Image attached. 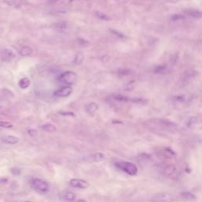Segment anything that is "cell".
Wrapping results in <instances>:
<instances>
[{
	"mask_svg": "<svg viewBox=\"0 0 202 202\" xmlns=\"http://www.w3.org/2000/svg\"><path fill=\"white\" fill-rule=\"evenodd\" d=\"M115 166L118 168V169L122 170V171L128 174L129 175H136L137 173V167L133 163L130 162H127V161H119L115 163Z\"/></svg>",
	"mask_w": 202,
	"mask_h": 202,
	"instance_id": "cell-1",
	"label": "cell"
},
{
	"mask_svg": "<svg viewBox=\"0 0 202 202\" xmlns=\"http://www.w3.org/2000/svg\"><path fill=\"white\" fill-rule=\"evenodd\" d=\"M77 75L73 71H66L60 74L59 77V80L60 82L66 85H73L77 81Z\"/></svg>",
	"mask_w": 202,
	"mask_h": 202,
	"instance_id": "cell-2",
	"label": "cell"
},
{
	"mask_svg": "<svg viewBox=\"0 0 202 202\" xmlns=\"http://www.w3.org/2000/svg\"><path fill=\"white\" fill-rule=\"evenodd\" d=\"M32 186L36 190L42 193L48 192V189H49V186H48V183L45 181L39 179H33L32 180Z\"/></svg>",
	"mask_w": 202,
	"mask_h": 202,
	"instance_id": "cell-3",
	"label": "cell"
},
{
	"mask_svg": "<svg viewBox=\"0 0 202 202\" xmlns=\"http://www.w3.org/2000/svg\"><path fill=\"white\" fill-rule=\"evenodd\" d=\"M70 185L74 188H78V189H87L89 186V183L87 181L83 179H73L70 181Z\"/></svg>",
	"mask_w": 202,
	"mask_h": 202,
	"instance_id": "cell-4",
	"label": "cell"
},
{
	"mask_svg": "<svg viewBox=\"0 0 202 202\" xmlns=\"http://www.w3.org/2000/svg\"><path fill=\"white\" fill-rule=\"evenodd\" d=\"M73 92V89L71 86L70 85H66L64 86V87L61 88L59 90L55 91L54 92V96L58 97H66L69 96Z\"/></svg>",
	"mask_w": 202,
	"mask_h": 202,
	"instance_id": "cell-5",
	"label": "cell"
},
{
	"mask_svg": "<svg viewBox=\"0 0 202 202\" xmlns=\"http://www.w3.org/2000/svg\"><path fill=\"white\" fill-rule=\"evenodd\" d=\"M16 57V54L10 49H4L2 52V59L4 61H11Z\"/></svg>",
	"mask_w": 202,
	"mask_h": 202,
	"instance_id": "cell-6",
	"label": "cell"
},
{
	"mask_svg": "<svg viewBox=\"0 0 202 202\" xmlns=\"http://www.w3.org/2000/svg\"><path fill=\"white\" fill-rule=\"evenodd\" d=\"M2 141L6 144H9V145H15L19 141V138L13 136V135H7L2 138Z\"/></svg>",
	"mask_w": 202,
	"mask_h": 202,
	"instance_id": "cell-7",
	"label": "cell"
},
{
	"mask_svg": "<svg viewBox=\"0 0 202 202\" xmlns=\"http://www.w3.org/2000/svg\"><path fill=\"white\" fill-rule=\"evenodd\" d=\"M185 13L188 16H190L194 18H202V11L198 10H194V9H189V10H185Z\"/></svg>",
	"mask_w": 202,
	"mask_h": 202,
	"instance_id": "cell-8",
	"label": "cell"
},
{
	"mask_svg": "<svg viewBox=\"0 0 202 202\" xmlns=\"http://www.w3.org/2000/svg\"><path fill=\"white\" fill-rule=\"evenodd\" d=\"M99 108L98 104H96V103L92 102L88 104L87 105L85 106V111L87 113H89V115H93Z\"/></svg>",
	"mask_w": 202,
	"mask_h": 202,
	"instance_id": "cell-9",
	"label": "cell"
},
{
	"mask_svg": "<svg viewBox=\"0 0 202 202\" xmlns=\"http://www.w3.org/2000/svg\"><path fill=\"white\" fill-rule=\"evenodd\" d=\"M52 26L53 28H54L55 30H57V31L62 32V31H64V30H66V28H68V24L65 22H57V23L54 24Z\"/></svg>",
	"mask_w": 202,
	"mask_h": 202,
	"instance_id": "cell-10",
	"label": "cell"
},
{
	"mask_svg": "<svg viewBox=\"0 0 202 202\" xmlns=\"http://www.w3.org/2000/svg\"><path fill=\"white\" fill-rule=\"evenodd\" d=\"M30 83H31V81H30L29 78H28V77H23V78L20 79V80L18 81V85H19V87L21 89H25L29 87Z\"/></svg>",
	"mask_w": 202,
	"mask_h": 202,
	"instance_id": "cell-11",
	"label": "cell"
},
{
	"mask_svg": "<svg viewBox=\"0 0 202 202\" xmlns=\"http://www.w3.org/2000/svg\"><path fill=\"white\" fill-rule=\"evenodd\" d=\"M182 197H183L185 200L189 202H193L194 201V200H196L195 195H194V194H192L191 192H188V191L182 193Z\"/></svg>",
	"mask_w": 202,
	"mask_h": 202,
	"instance_id": "cell-12",
	"label": "cell"
},
{
	"mask_svg": "<svg viewBox=\"0 0 202 202\" xmlns=\"http://www.w3.org/2000/svg\"><path fill=\"white\" fill-rule=\"evenodd\" d=\"M33 48L31 47L25 46L23 48H22V49L20 50L19 54L22 56H28L30 54H33Z\"/></svg>",
	"mask_w": 202,
	"mask_h": 202,
	"instance_id": "cell-13",
	"label": "cell"
},
{
	"mask_svg": "<svg viewBox=\"0 0 202 202\" xmlns=\"http://www.w3.org/2000/svg\"><path fill=\"white\" fill-rule=\"evenodd\" d=\"M104 159H105V155L102 153H96L92 155V160L94 162L99 163V162L104 161Z\"/></svg>",
	"mask_w": 202,
	"mask_h": 202,
	"instance_id": "cell-14",
	"label": "cell"
},
{
	"mask_svg": "<svg viewBox=\"0 0 202 202\" xmlns=\"http://www.w3.org/2000/svg\"><path fill=\"white\" fill-rule=\"evenodd\" d=\"M175 171H176V168H174L173 165H168V166L165 167V168H163V172H164V174L168 176L173 175V174L175 173Z\"/></svg>",
	"mask_w": 202,
	"mask_h": 202,
	"instance_id": "cell-15",
	"label": "cell"
},
{
	"mask_svg": "<svg viewBox=\"0 0 202 202\" xmlns=\"http://www.w3.org/2000/svg\"><path fill=\"white\" fill-rule=\"evenodd\" d=\"M41 128L46 132H54L56 131V130H57L55 126H54L53 124H51V123L44 124V125L41 127Z\"/></svg>",
	"mask_w": 202,
	"mask_h": 202,
	"instance_id": "cell-16",
	"label": "cell"
},
{
	"mask_svg": "<svg viewBox=\"0 0 202 202\" xmlns=\"http://www.w3.org/2000/svg\"><path fill=\"white\" fill-rule=\"evenodd\" d=\"M85 59V55L83 53L78 52L76 54L75 58H74V63L77 65H80L83 63Z\"/></svg>",
	"mask_w": 202,
	"mask_h": 202,
	"instance_id": "cell-17",
	"label": "cell"
},
{
	"mask_svg": "<svg viewBox=\"0 0 202 202\" xmlns=\"http://www.w3.org/2000/svg\"><path fill=\"white\" fill-rule=\"evenodd\" d=\"M96 15L97 18H99L101 20H104V21H110V20L111 19L110 16H108V15L106 14V13H101V12L100 11L96 12Z\"/></svg>",
	"mask_w": 202,
	"mask_h": 202,
	"instance_id": "cell-18",
	"label": "cell"
},
{
	"mask_svg": "<svg viewBox=\"0 0 202 202\" xmlns=\"http://www.w3.org/2000/svg\"><path fill=\"white\" fill-rule=\"evenodd\" d=\"M113 98L115 99V100H118V101H122V102H127V101H130V100L129 97L125 96L122 95H119V94H118V95H114Z\"/></svg>",
	"mask_w": 202,
	"mask_h": 202,
	"instance_id": "cell-19",
	"label": "cell"
},
{
	"mask_svg": "<svg viewBox=\"0 0 202 202\" xmlns=\"http://www.w3.org/2000/svg\"><path fill=\"white\" fill-rule=\"evenodd\" d=\"M76 195L75 194H74L73 192H66L64 194V199L68 201H73L75 199Z\"/></svg>",
	"mask_w": 202,
	"mask_h": 202,
	"instance_id": "cell-20",
	"label": "cell"
},
{
	"mask_svg": "<svg viewBox=\"0 0 202 202\" xmlns=\"http://www.w3.org/2000/svg\"><path fill=\"white\" fill-rule=\"evenodd\" d=\"M0 127L3 128H11L13 127V124L10 122H6V121H0Z\"/></svg>",
	"mask_w": 202,
	"mask_h": 202,
	"instance_id": "cell-21",
	"label": "cell"
},
{
	"mask_svg": "<svg viewBox=\"0 0 202 202\" xmlns=\"http://www.w3.org/2000/svg\"><path fill=\"white\" fill-rule=\"evenodd\" d=\"M77 40H78V43H79V44L80 45V46L87 47V46H89V44H90L89 41H87V40H85V39H80H80H78Z\"/></svg>",
	"mask_w": 202,
	"mask_h": 202,
	"instance_id": "cell-22",
	"label": "cell"
},
{
	"mask_svg": "<svg viewBox=\"0 0 202 202\" xmlns=\"http://www.w3.org/2000/svg\"><path fill=\"white\" fill-rule=\"evenodd\" d=\"M28 134L29 135V136L34 137L37 136L38 132H37V130H35V129H29V130H28Z\"/></svg>",
	"mask_w": 202,
	"mask_h": 202,
	"instance_id": "cell-23",
	"label": "cell"
},
{
	"mask_svg": "<svg viewBox=\"0 0 202 202\" xmlns=\"http://www.w3.org/2000/svg\"><path fill=\"white\" fill-rule=\"evenodd\" d=\"M11 173L13 174H14V175H18V174H19L20 173H21V171H20V169H18V168H11Z\"/></svg>",
	"mask_w": 202,
	"mask_h": 202,
	"instance_id": "cell-24",
	"label": "cell"
},
{
	"mask_svg": "<svg viewBox=\"0 0 202 202\" xmlns=\"http://www.w3.org/2000/svg\"><path fill=\"white\" fill-rule=\"evenodd\" d=\"M183 18H184V16H183V15H174V16L172 17V20H174V21L183 19Z\"/></svg>",
	"mask_w": 202,
	"mask_h": 202,
	"instance_id": "cell-25",
	"label": "cell"
},
{
	"mask_svg": "<svg viewBox=\"0 0 202 202\" xmlns=\"http://www.w3.org/2000/svg\"><path fill=\"white\" fill-rule=\"evenodd\" d=\"M59 115H70V116H74V114L73 112H59Z\"/></svg>",
	"mask_w": 202,
	"mask_h": 202,
	"instance_id": "cell-26",
	"label": "cell"
},
{
	"mask_svg": "<svg viewBox=\"0 0 202 202\" xmlns=\"http://www.w3.org/2000/svg\"><path fill=\"white\" fill-rule=\"evenodd\" d=\"M59 0H48V2L49 4H54V3H56L58 2Z\"/></svg>",
	"mask_w": 202,
	"mask_h": 202,
	"instance_id": "cell-27",
	"label": "cell"
},
{
	"mask_svg": "<svg viewBox=\"0 0 202 202\" xmlns=\"http://www.w3.org/2000/svg\"><path fill=\"white\" fill-rule=\"evenodd\" d=\"M76 202H86V201L85 200H83V199H80V200H78L77 201H76Z\"/></svg>",
	"mask_w": 202,
	"mask_h": 202,
	"instance_id": "cell-28",
	"label": "cell"
},
{
	"mask_svg": "<svg viewBox=\"0 0 202 202\" xmlns=\"http://www.w3.org/2000/svg\"><path fill=\"white\" fill-rule=\"evenodd\" d=\"M26 202H31V201H26Z\"/></svg>",
	"mask_w": 202,
	"mask_h": 202,
	"instance_id": "cell-29",
	"label": "cell"
}]
</instances>
